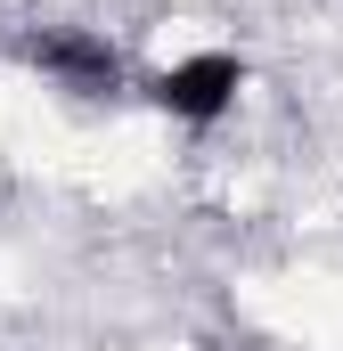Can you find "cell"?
<instances>
[{
	"label": "cell",
	"instance_id": "cell-1",
	"mask_svg": "<svg viewBox=\"0 0 343 351\" xmlns=\"http://www.w3.org/2000/svg\"><path fill=\"white\" fill-rule=\"evenodd\" d=\"M237 90H246V58L237 49H196V58H172V66L147 74V106L188 123V131H204V123H221L237 106Z\"/></svg>",
	"mask_w": 343,
	"mask_h": 351
},
{
	"label": "cell",
	"instance_id": "cell-2",
	"mask_svg": "<svg viewBox=\"0 0 343 351\" xmlns=\"http://www.w3.org/2000/svg\"><path fill=\"white\" fill-rule=\"evenodd\" d=\"M25 58H33L58 90H74V98H115V90H123V49H115L106 33H82V25L33 33V41H25Z\"/></svg>",
	"mask_w": 343,
	"mask_h": 351
}]
</instances>
